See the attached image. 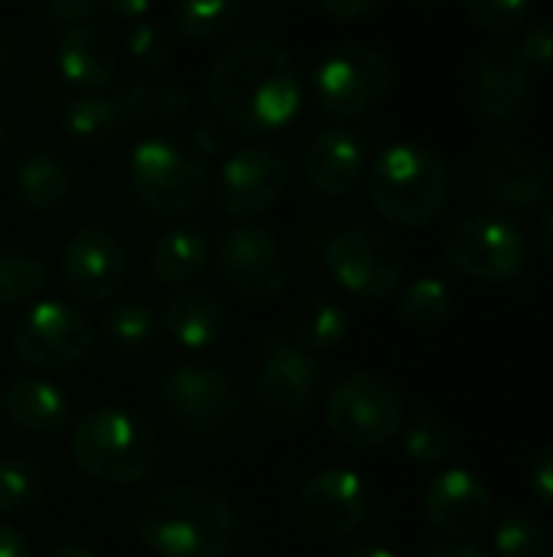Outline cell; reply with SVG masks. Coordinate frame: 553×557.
Instances as JSON below:
<instances>
[{"label":"cell","mask_w":553,"mask_h":557,"mask_svg":"<svg viewBox=\"0 0 553 557\" xmlns=\"http://www.w3.org/2000/svg\"><path fill=\"white\" fill-rule=\"evenodd\" d=\"M476 189L492 212H538L548 202L541 163L512 140H489L476 153Z\"/></svg>","instance_id":"obj_16"},{"label":"cell","mask_w":553,"mask_h":557,"mask_svg":"<svg viewBox=\"0 0 553 557\" xmlns=\"http://www.w3.org/2000/svg\"><path fill=\"white\" fill-rule=\"evenodd\" d=\"M134 199L156 219H183L205 206L212 173L183 144L169 137H143L127 163Z\"/></svg>","instance_id":"obj_5"},{"label":"cell","mask_w":553,"mask_h":557,"mask_svg":"<svg viewBox=\"0 0 553 557\" xmlns=\"http://www.w3.org/2000/svg\"><path fill=\"white\" fill-rule=\"evenodd\" d=\"M531 72L512 42H489L469 65V104L486 124H508L528 101Z\"/></svg>","instance_id":"obj_18"},{"label":"cell","mask_w":553,"mask_h":557,"mask_svg":"<svg viewBox=\"0 0 553 557\" xmlns=\"http://www.w3.org/2000/svg\"><path fill=\"white\" fill-rule=\"evenodd\" d=\"M528 490L541 506H553V441L535 454L528 467Z\"/></svg>","instance_id":"obj_40"},{"label":"cell","mask_w":553,"mask_h":557,"mask_svg":"<svg viewBox=\"0 0 553 557\" xmlns=\"http://www.w3.org/2000/svg\"><path fill=\"white\" fill-rule=\"evenodd\" d=\"M39 13L62 26V29H72V26H85L91 20H98L104 13V3H95V0H46L39 7Z\"/></svg>","instance_id":"obj_39"},{"label":"cell","mask_w":553,"mask_h":557,"mask_svg":"<svg viewBox=\"0 0 553 557\" xmlns=\"http://www.w3.org/2000/svg\"><path fill=\"white\" fill-rule=\"evenodd\" d=\"M209 258H212L209 232L202 225H196V222H186V225H176V228L163 232L153 242L147 268L160 284L186 287L189 281H196L209 268Z\"/></svg>","instance_id":"obj_25"},{"label":"cell","mask_w":553,"mask_h":557,"mask_svg":"<svg viewBox=\"0 0 553 557\" xmlns=\"http://www.w3.org/2000/svg\"><path fill=\"white\" fill-rule=\"evenodd\" d=\"M68 294L81 304H104L127 277V251L108 228H75L59 255Z\"/></svg>","instance_id":"obj_17"},{"label":"cell","mask_w":553,"mask_h":557,"mask_svg":"<svg viewBox=\"0 0 553 557\" xmlns=\"http://www.w3.org/2000/svg\"><path fill=\"white\" fill-rule=\"evenodd\" d=\"M52 271L33 248H0V307H23L39 297Z\"/></svg>","instance_id":"obj_29"},{"label":"cell","mask_w":553,"mask_h":557,"mask_svg":"<svg viewBox=\"0 0 553 557\" xmlns=\"http://www.w3.org/2000/svg\"><path fill=\"white\" fill-rule=\"evenodd\" d=\"M111 101L117 108L121 131H150V127H173L179 124L192 98L183 85L166 78H137L111 91Z\"/></svg>","instance_id":"obj_22"},{"label":"cell","mask_w":553,"mask_h":557,"mask_svg":"<svg viewBox=\"0 0 553 557\" xmlns=\"http://www.w3.org/2000/svg\"><path fill=\"white\" fill-rule=\"evenodd\" d=\"M134 532L160 557H225L238 542V512L212 486L173 483L150 493L134 512Z\"/></svg>","instance_id":"obj_2"},{"label":"cell","mask_w":553,"mask_h":557,"mask_svg":"<svg viewBox=\"0 0 553 557\" xmlns=\"http://www.w3.org/2000/svg\"><path fill=\"white\" fill-rule=\"evenodd\" d=\"M541 173H544V186H551L553 189V150L544 157V163H541Z\"/></svg>","instance_id":"obj_50"},{"label":"cell","mask_w":553,"mask_h":557,"mask_svg":"<svg viewBox=\"0 0 553 557\" xmlns=\"http://www.w3.org/2000/svg\"><path fill=\"white\" fill-rule=\"evenodd\" d=\"M518 59L528 72H548L553 69V16H531V23L521 33V42L515 46Z\"/></svg>","instance_id":"obj_38"},{"label":"cell","mask_w":553,"mask_h":557,"mask_svg":"<svg viewBox=\"0 0 553 557\" xmlns=\"http://www.w3.org/2000/svg\"><path fill=\"white\" fill-rule=\"evenodd\" d=\"M492 552L495 557H548L551 535L535 512H508L492 529Z\"/></svg>","instance_id":"obj_35"},{"label":"cell","mask_w":553,"mask_h":557,"mask_svg":"<svg viewBox=\"0 0 553 557\" xmlns=\"http://www.w3.org/2000/svg\"><path fill=\"white\" fill-rule=\"evenodd\" d=\"M104 10H108V13H117V16H127L130 23H137V20H143L153 7H150L147 0H114V3H104Z\"/></svg>","instance_id":"obj_45"},{"label":"cell","mask_w":553,"mask_h":557,"mask_svg":"<svg viewBox=\"0 0 553 557\" xmlns=\"http://www.w3.org/2000/svg\"><path fill=\"white\" fill-rule=\"evenodd\" d=\"M166 418L196 441L225 444L241 428V395L228 372L212 362H179L160 379Z\"/></svg>","instance_id":"obj_6"},{"label":"cell","mask_w":553,"mask_h":557,"mask_svg":"<svg viewBox=\"0 0 553 557\" xmlns=\"http://www.w3.org/2000/svg\"><path fill=\"white\" fill-rule=\"evenodd\" d=\"M7 140V124H3V114H0V144Z\"/></svg>","instance_id":"obj_51"},{"label":"cell","mask_w":553,"mask_h":557,"mask_svg":"<svg viewBox=\"0 0 553 557\" xmlns=\"http://www.w3.org/2000/svg\"><path fill=\"white\" fill-rule=\"evenodd\" d=\"M228 147V127L222 121H199L189 137V153L205 163V157H218Z\"/></svg>","instance_id":"obj_41"},{"label":"cell","mask_w":553,"mask_h":557,"mask_svg":"<svg viewBox=\"0 0 553 557\" xmlns=\"http://www.w3.org/2000/svg\"><path fill=\"white\" fill-rule=\"evenodd\" d=\"M68 457L81 476L104 486H134L156 473L163 460L156 428L130 408L104 405L72 424Z\"/></svg>","instance_id":"obj_3"},{"label":"cell","mask_w":553,"mask_h":557,"mask_svg":"<svg viewBox=\"0 0 553 557\" xmlns=\"http://www.w3.org/2000/svg\"><path fill=\"white\" fill-rule=\"evenodd\" d=\"M427 557H492L486 548L473 545V542H443L437 548H430Z\"/></svg>","instance_id":"obj_44"},{"label":"cell","mask_w":553,"mask_h":557,"mask_svg":"<svg viewBox=\"0 0 553 557\" xmlns=\"http://www.w3.org/2000/svg\"><path fill=\"white\" fill-rule=\"evenodd\" d=\"M163 326L169 339L186 349H212L228 333V313L215 294L202 287H179L163 307Z\"/></svg>","instance_id":"obj_23"},{"label":"cell","mask_w":553,"mask_h":557,"mask_svg":"<svg viewBox=\"0 0 553 557\" xmlns=\"http://www.w3.org/2000/svg\"><path fill=\"white\" fill-rule=\"evenodd\" d=\"M3 414L26 434H55L72 421L68 395L39 375H20L3 388Z\"/></svg>","instance_id":"obj_24"},{"label":"cell","mask_w":553,"mask_h":557,"mask_svg":"<svg viewBox=\"0 0 553 557\" xmlns=\"http://www.w3.org/2000/svg\"><path fill=\"white\" fill-rule=\"evenodd\" d=\"M391 59L365 39H345L329 46L313 69V98L323 114L355 121L378 108L391 91Z\"/></svg>","instance_id":"obj_8"},{"label":"cell","mask_w":553,"mask_h":557,"mask_svg":"<svg viewBox=\"0 0 553 557\" xmlns=\"http://www.w3.org/2000/svg\"><path fill=\"white\" fill-rule=\"evenodd\" d=\"M46 496V473L36 460L23 454L0 457V516L20 519L29 516Z\"/></svg>","instance_id":"obj_30"},{"label":"cell","mask_w":553,"mask_h":557,"mask_svg":"<svg viewBox=\"0 0 553 557\" xmlns=\"http://www.w3.org/2000/svg\"><path fill=\"white\" fill-rule=\"evenodd\" d=\"M336 557H398L394 552H388L385 545H352V548H342Z\"/></svg>","instance_id":"obj_48"},{"label":"cell","mask_w":553,"mask_h":557,"mask_svg":"<svg viewBox=\"0 0 553 557\" xmlns=\"http://www.w3.org/2000/svg\"><path fill=\"white\" fill-rule=\"evenodd\" d=\"M323 264L332 284L359 300H388L404 281L401 245L372 225H349L336 232L323 251Z\"/></svg>","instance_id":"obj_10"},{"label":"cell","mask_w":553,"mask_h":557,"mask_svg":"<svg viewBox=\"0 0 553 557\" xmlns=\"http://www.w3.org/2000/svg\"><path fill=\"white\" fill-rule=\"evenodd\" d=\"M323 369L316 356L297 349L287 333L264 330L257 343V375H254V401L264 418L274 424H297L316 405Z\"/></svg>","instance_id":"obj_11"},{"label":"cell","mask_w":553,"mask_h":557,"mask_svg":"<svg viewBox=\"0 0 553 557\" xmlns=\"http://www.w3.org/2000/svg\"><path fill=\"white\" fill-rule=\"evenodd\" d=\"M127 55L134 65H140L143 72H156V69H166L176 55V42H173V33L169 26H163L160 20H137L127 26Z\"/></svg>","instance_id":"obj_36"},{"label":"cell","mask_w":553,"mask_h":557,"mask_svg":"<svg viewBox=\"0 0 553 557\" xmlns=\"http://www.w3.org/2000/svg\"><path fill=\"white\" fill-rule=\"evenodd\" d=\"M401 434L407 457L420 467H450L460 454V431L440 414H417Z\"/></svg>","instance_id":"obj_33"},{"label":"cell","mask_w":553,"mask_h":557,"mask_svg":"<svg viewBox=\"0 0 553 557\" xmlns=\"http://www.w3.org/2000/svg\"><path fill=\"white\" fill-rule=\"evenodd\" d=\"M101 326H104L111 346L121 349V352H130V356L150 352L156 346V339H160V320L140 300L111 304L108 313L101 317Z\"/></svg>","instance_id":"obj_31"},{"label":"cell","mask_w":553,"mask_h":557,"mask_svg":"<svg viewBox=\"0 0 553 557\" xmlns=\"http://www.w3.org/2000/svg\"><path fill=\"white\" fill-rule=\"evenodd\" d=\"M55 69L68 85L81 91H98L117 72L114 39L108 36V29L95 23L62 29L55 39Z\"/></svg>","instance_id":"obj_21"},{"label":"cell","mask_w":553,"mask_h":557,"mask_svg":"<svg viewBox=\"0 0 553 557\" xmlns=\"http://www.w3.org/2000/svg\"><path fill=\"white\" fill-rule=\"evenodd\" d=\"M453 310H456V297L450 284L440 277H417L398 290V313L411 326L437 330L453 317Z\"/></svg>","instance_id":"obj_32"},{"label":"cell","mask_w":553,"mask_h":557,"mask_svg":"<svg viewBox=\"0 0 553 557\" xmlns=\"http://www.w3.org/2000/svg\"><path fill=\"white\" fill-rule=\"evenodd\" d=\"M368 166V140L355 124H332L310 137L303 150L306 183L323 196H349Z\"/></svg>","instance_id":"obj_20"},{"label":"cell","mask_w":553,"mask_h":557,"mask_svg":"<svg viewBox=\"0 0 553 557\" xmlns=\"http://www.w3.org/2000/svg\"><path fill=\"white\" fill-rule=\"evenodd\" d=\"M538 245L548 255V261H553V202H548L538 215Z\"/></svg>","instance_id":"obj_46"},{"label":"cell","mask_w":553,"mask_h":557,"mask_svg":"<svg viewBox=\"0 0 553 557\" xmlns=\"http://www.w3.org/2000/svg\"><path fill=\"white\" fill-rule=\"evenodd\" d=\"M62 131L72 144L81 147H98L104 144L111 134L121 131L117 124V108L111 101V95L101 91H81L75 98L65 101L62 108Z\"/></svg>","instance_id":"obj_28"},{"label":"cell","mask_w":553,"mask_h":557,"mask_svg":"<svg viewBox=\"0 0 553 557\" xmlns=\"http://www.w3.org/2000/svg\"><path fill=\"white\" fill-rule=\"evenodd\" d=\"M466 16L489 33H518L531 23L535 10L525 0H466Z\"/></svg>","instance_id":"obj_37"},{"label":"cell","mask_w":553,"mask_h":557,"mask_svg":"<svg viewBox=\"0 0 553 557\" xmlns=\"http://www.w3.org/2000/svg\"><path fill=\"white\" fill-rule=\"evenodd\" d=\"M13 59H16V46H13V36L7 26H0V82L10 75L13 69Z\"/></svg>","instance_id":"obj_47"},{"label":"cell","mask_w":553,"mask_h":557,"mask_svg":"<svg viewBox=\"0 0 553 557\" xmlns=\"http://www.w3.org/2000/svg\"><path fill=\"white\" fill-rule=\"evenodd\" d=\"M349 310L332 297H306L290 310L287 320V339L310 356L342 346L349 339Z\"/></svg>","instance_id":"obj_27"},{"label":"cell","mask_w":553,"mask_h":557,"mask_svg":"<svg viewBox=\"0 0 553 557\" xmlns=\"http://www.w3.org/2000/svg\"><path fill=\"white\" fill-rule=\"evenodd\" d=\"M443 255L476 284H508L525 271L531 238L525 225L505 212H473L447 232Z\"/></svg>","instance_id":"obj_9"},{"label":"cell","mask_w":553,"mask_h":557,"mask_svg":"<svg viewBox=\"0 0 553 557\" xmlns=\"http://www.w3.org/2000/svg\"><path fill=\"white\" fill-rule=\"evenodd\" d=\"M205 95L228 131L244 137L280 134L300 114L303 72L284 42L241 36L212 59Z\"/></svg>","instance_id":"obj_1"},{"label":"cell","mask_w":553,"mask_h":557,"mask_svg":"<svg viewBox=\"0 0 553 557\" xmlns=\"http://www.w3.org/2000/svg\"><path fill=\"white\" fill-rule=\"evenodd\" d=\"M0 557H36L29 539L10 522H0Z\"/></svg>","instance_id":"obj_43"},{"label":"cell","mask_w":553,"mask_h":557,"mask_svg":"<svg viewBox=\"0 0 553 557\" xmlns=\"http://www.w3.org/2000/svg\"><path fill=\"white\" fill-rule=\"evenodd\" d=\"M290 189V163L267 144L238 147L212 176V202L222 215L248 225L280 206Z\"/></svg>","instance_id":"obj_12"},{"label":"cell","mask_w":553,"mask_h":557,"mask_svg":"<svg viewBox=\"0 0 553 557\" xmlns=\"http://www.w3.org/2000/svg\"><path fill=\"white\" fill-rule=\"evenodd\" d=\"M13 193L23 209L49 215L72 196V170L52 150H29L13 170Z\"/></svg>","instance_id":"obj_26"},{"label":"cell","mask_w":553,"mask_h":557,"mask_svg":"<svg viewBox=\"0 0 553 557\" xmlns=\"http://www.w3.org/2000/svg\"><path fill=\"white\" fill-rule=\"evenodd\" d=\"M238 20H241V0H202V3L179 0V3H173V23L192 42L222 39Z\"/></svg>","instance_id":"obj_34"},{"label":"cell","mask_w":553,"mask_h":557,"mask_svg":"<svg viewBox=\"0 0 553 557\" xmlns=\"http://www.w3.org/2000/svg\"><path fill=\"white\" fill-rule=\"evenodd\" d=\"M323 414L336 441L355 450H375L404 431L407 401L385 375L349 372L326 392Z\"/></svg>","instance_id":"obj_7"},{"label":"cell","mask_w":553,"mask_h":557,"mask_svg":"<svg viewBox=\"0 0 553 557\" xmlns=\"http://www.w3.org/2000/svg\"><path fill=\"white\" fill-rule=\"evenodd\" d=\"M215 264L225 284L248 304L277 300L290 284V255L264 225H231L215 242Z\"/></svg>","instance_id":"obj_14"},{"label":"cell","mask_w":553,"mask_h":557,"mask_svg":"<svg viewBox=\"0 0 553 557\" xmlns=\"http://www.w3.org/2000/svg\"><path fill=\"white\" fill-rule=\"evenodd\" d=\"M424 512L430 525L456 542L476 539L492 522V493L486 480H479L466 467L440 470L424 490Z\"/></svg>","instance_id":"obj_19"},{"label":"cell","mask_w":553,"mask_h":557,"mask_svg":"<svg viewBox=\"0 0 553 557\" xmlns=\"http://www.w3.org/2000/svg\"><path fill=\"white\" fill-rule=\"evenodd\" d=\"M323 10L339 23H362L385 10V0H323Z\"/></svg>","instance_id":"obj_42"},{"label":"cell","mask_w":553,"mask_h":557,"mask_svg":"<svg viewBox=\"0 0 553 557\" xmlns=\"http://www.w3.org/2000/svg\"><path fill=\"white\" fill-rule=\"evenodd\" d=\"M49 557H95V552L88 545H75V542H65L59 548H52Z\"/></svg>","instance_id":"obj_49"},{"label":"cell","mask_w":553,"mask_h":557,"mask_svg":"<svg viewBox=\"0 0 553 557\" xmlns=\"http://www.w3.org/2000/svg\"><path fill=\"white\" fill-rule=\"evenodd\" d=\"M297 509L303 525L326 539V542H339L355 535L372 509V496L365 480L349 470V467H319L313 470L300 493H297Z\"/></svg>","instance_id":"obj_15"},{"label":"cell","mask_w":553,"mask_h":557,"mask_svg":"<svg viewBox=\"0 0 553 557\" xmlns=\"http://www.w3.org/2000/svg\"><path fill=\"white\" fill-rule=\"evenodd\" d=\"M13 352L36 372H68L95 346L88 313L68 300H39L13 326Z\"/></svg>","instance_id":"obj_13"},{"label":"cell","mask_w":553,"mask_h":557,"mask_svg":"<svg viewBox=\"0 0 553 557\" xmlns=\"http://www.w3.org/2000/svg\"><path fill=\"white\" fill-rule=\"evenodd\" d=\"M368 199L385 222L424 228L437 222L450 202V166L430 144H388L368 166Z\"/></svg>","instance_id":"obj_4"}]
</instances>
